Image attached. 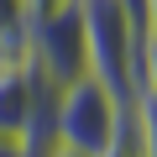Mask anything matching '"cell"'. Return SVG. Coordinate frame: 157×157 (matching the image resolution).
<instances>
[{
    "label": "cell",
    "instance_id": "obj_1",
    "mask_svg": "<svg viewBox=\"0 0 157 157\" xmlns=\"http://www.w3.org/2000/svg\"><path fill=\"white\" fill-rule=\"evenodd\" d=\"M84 16V47H89V73L131 100L136 94V47H141V11L131 0H78Z\"/></svg>",
    "mask_w": 157,
    "mask_h": 157
},
{
    "label": "cell",
    "instance_id": "obj_2",
    "mask_svg": "<svg viewBox=\"0 0 157 157\" xmlns=\"http://www.w3.org/2000/svg\"><path fill=\"white\" fill-rule=\"evenodd\" d=\"M126 105H131V100H121L100 73H78L73 84L58 89V141L73 147V152L105 157V147H110L115 131H121Z\"/></svg>",
    "mask_w": 157,
    "mask_h": 157
},
{
    "label": "cell",
    "instance_id": "obj_3",
    "mask_svg": "<svg viewBox=\"0 0 157 157\" xmlns=\"http://www.w3.org/2000/svg\"><path fill=\"white\" fill-rule=\"evenodd\" d=\"M26 63L37 73H47L52 84H73L78 73H89V47H84V16H78V0L47 11L32 21L26 37Z\"/></svg>",
    "mask_w": 157,
    "mask_h": 157
},
{
    "label": "cell",
    "instance_id": "obj_4",
    "mask_svg": "<svg viewBox=\"0 0 157 157\" xmlns=\"http://www.w3.org/2000/svg\"><path fill=\"white\" fill-rule=\"evenodd\" d=\"M42 84H47V73H37L26 58L0 63V141L21 147V136H26V126H32V110H37Z\"/></svg>",
    "mask_w": 157,
    "mask_h": 157
},
{
    "label": "cell",
    "instance_id": "obj_5",
    "mask_svg": "<svg viewBox=\"0 0 157 157\" xmlns=\"http://www.w3.org/2000/svg\"><path fill=\"white\" fill-rule=\"evenodd\" d=\"M26 37H32V6L26 0H0V63L26 58Z\"/></svg>",
    "mask_w": 157,
    "mask_h": 157
},
{
    "label": "cell",
    "instance_id": "obj_6",
    "mask_svg": "<svg viewBox=\"0 0 157 157\" xmlns=\"http://www.w3.org/2000/svg\"><path fill=\"white\" fill-rule=\"evenodd\" d=\"M136 94L157 100V26H141V47H136Z\"/></svg>",
    "mask_w": 157,
    "mask_h": 157
},
{
    "label": "cell",
    "instance_id": "obj_7",
    "mask_svg": "<svg viewBox=\"0 0 157 157\" xmlns=\"http://www.w3.org/2000/svg\"><path fill=\"white\" fill-rule=\"evenodd\" d=\"M131 115H136L141 152H147V157H157V100H147V94H131Z\"/></svg>",
    "mask_w": 157,
    "mask_h": 157
},
{
    "label": "cell",
    "instance_id": "obj_8",
    "mask_svg": "<svg viewBox=\"0 0 157 157\" xmlns=\"http://www.w3.org/2000/svg\"><path fill=\"white\" fill-rule=\"evenodd\" d=\"M105 157H147V152H141V136H136V115H131V105H126L121 131H115V141L105 147Z\"/></svg>",
    "mask_w": 157,
    "mask_h": 157
},
{
    "label": "cell",
    "instance_id": "obj_9",
    "mask_svg": "<svg viewBox=\"0 0 157 157\" xmlns=\"http://www.w3.org/2000/svg\"><path fill=\"white\" fill-rule=\"evenodd\" d=\"M26 6H32V21H37V16H47V11H58V6H68V0H26Z\"/></svg>",
    "mask_w": 157,
    "mask_h": 157
},
{
    "label": "cell",
    "instance_id": "obj_10",
    "mask_svg": "<svg viewBox=\"0 0 157 157\" xmlns=\"http://www.w3.org/2000/svg\"><path fill=\"white\" fill-rule=\"evenodd\" d=\"M147 26H157V0H147Z\"/></svg>",
    "mask_w": 157,
    "mask_h": 157
},
{
    "label": "cell",
    "instance_id": "obj_11",
    "mask_svg": "<svg viewBox=\"0 0 157 157\" xmlns=\"http://www.w3.org/2000/svg\"><path fill=\"white\" fill-rule=\"evenodd\" d=\"M52 157H89V152H73V147H58Z\"/></svg>",
    "mask_w": 157,
    "mask_h": 157
},
{
    "label": "cell",
    "instance_id": "obj_12",
    "mask_svg": "<svg viewBox=\"0 0 157 157\" xmlns=\"http://www.w3.org/2000/svg\"><path fill=\"white\" fill-rule=\"evenodd\" d=\"M131 6H136V11H141V21H147V0H131Z\"/></svg>",
    "mask_w": 157,
    "mask_h": 157
}]
</instances>
